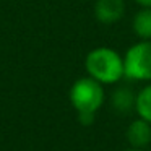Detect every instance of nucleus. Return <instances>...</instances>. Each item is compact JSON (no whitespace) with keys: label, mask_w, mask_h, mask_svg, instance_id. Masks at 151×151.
Here are the masks:
<instances>
[{"label":"nucleus","mask_w":151,"mask_h":151,"mask_svg":"<svg viewBox=\"0 0 151 151\" xmlns=\"http://www.w3.org/2000/svg\"><path fill=\"white\" fill-rule=\"evenodd\" d=\"M70 102L78 112V119L83 125H89L94 120V114L104 102L102 83L91 76L76 80L70 88Z\"/></svg>","instance_id":"obj_1"},{"label":"nucleus","mask_w":151,"mask_h":151,"mask_svg":"<svg viewBox=\"0 0 151 151\" xmlns=\"http://www.w3.org/2000/svg\"><path fill=\"white\" fill-rule=\"evenodd\" d=\"M85 68L88 76L102 85H112L125 76L124 57L111 47H96L86 55Z\"/></svg>","instance_id":"obj_2"},{"label":"nucleus","mask_w":151,"mask_h":151,"mask_svg":"<svg viewBox=\"0 0 151 151\" xmlns=\"http://www.w3.org/2000/svg\"><path fill=\"white\" fill-rule=\"evenodd\" d=\"M125 76L137 81H151V39H141L124 55Z\"/></svg>","instance_id":"obj_3"},{"label":"nucleus","mask_w":151,"mask_h":151,"mask_svg":"<svg viewBox=\"0 0 151 151\" xmlns=\"http://www.w3.org/2000/svg\"><path fill=\"white\" fill-rule=\"evenodd\" d=\"M125 13L124 0H96L94 4V17L99 23L114 24L120 21Z\"/></svg>","instance_id":"obj_4"},{"label":"nucleus","mask_w":151,"mask_h":151,"mask_svg":"<svg viewBox=\"0 0 151 151\" xmlns=\"http://www.w3.org/2000/svg\"><path fill=\"white\" fill-rule=\"evenodd\" d=\"M127 140L132 148L143 150L151 143V124L145 119L138 117L127 128Z\"/></svg>","instance_id":"obj_5"},{"label":"nucleus","mask_w":151,"mask_h":151,"mask_svg":"<svg viewBox=\"0 0 151 151\" xmlns=\"http://www.w3.org/2000/svg\"><path fill=\"white\" fill-rule=\"evenodd\" d=\"M132 28L140 39H151V8L141 7L132 20Z\"/></svg>","instance_id":"obj_6"},{"label":"nucleus","mask_w":151,"mask_h":151,"mask_svg":"<svg viewBox=\"0 0 151 151\" xmlns=\"http://www.w3.org/2000/svg\"><path fill=\"white\" fill-rule=\"evenodd\" d=\"M135 111L138 117L151 124V83L140 89L135 96Z\"/></svg>","instance_id":"obj_7"},{"label":"nucleus","mask_w":151,"mask_h":151,"mask_svg":"<svg viewBox=\"0 0 151 151\" xmlns=\"http://www.w3.org/2000/svg\"><path fill=\"white\" fill-rule=\"evenodd\" d=\"M112 104L117 111L127 112L132 107H135V94L128 88H119L112 96Z\"/></svg>","instance_id":"obj_8"},{"label":"nucleus","mask_w":151,"mask_h":151,"mask_svg":"<svg viewBox=\"0 0 151 151\" xmlns=\"http://www.w3.org/2000/svg\"><path fill=\"white\" fill-rule=\"evenodd\" d=\"M140 7H148V8H151V0H135Z\"/></svg>","instance_id":"obj_9"},{"label":"nucleus","mask_w":151,"mask_h":151,"mask_svg":"<svg viewBox=\"0 0 151 151\" xmlns=\"http://www.w3.org/2000/svg\"><path fill=\"white\" fill-rule=\"evenodd\" d=\"M128 151H143V150H137V148H132V150H128Z\"/></svg>","instance_id":"obj_10"}]
</instances>
